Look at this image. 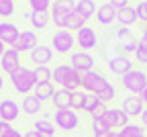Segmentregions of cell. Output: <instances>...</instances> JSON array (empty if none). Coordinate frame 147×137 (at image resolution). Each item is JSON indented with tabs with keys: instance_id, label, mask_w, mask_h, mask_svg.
Listing matches in <instances>:
<instances>
[{
	"instance_id": "ee69618b",
	"label": "cell",
	"mask_w": 147,
	"mask_h": 137,
	"mask_svg": "<svg viewBox=\"0 0 147 137\" xmlns=\"http://www.w3.org/2000/svg\"><path fill=\"white\" fill-rule=\"evenodd\" d=\"M139 98L143 100V104H147V86H145V88H143V92L139 94Z\"/></svg>"
},
{
	"instance_id": "74e56055",
	"label": "cell",
	"mask_w": 147,
	"mask_h": 137,
	"mask_svg": "<svg viewBox=\"0 0 147 137\" xmlns=\"http://www.w3.org/2000/svg\"><path fill=\"white\" fill-rule=\"evenodd\" d=\"M106 111H108V109H106V104H104V102H100L94 111L90 113V117H92V119H98V117H104V113H106Z\"/></svg>"
},
{
	"instance_id": "4dcf8cb0",
	"label": "cell",
	"mask_w": 147,
	"mask_h": 137,
	"mask_svg": "<svg viewBox=\"0 0 147 137\" xmlns=\"http://www.w3.org/2000/svg\"><path fill=\"white\" fill-rule=\"evenodd\" d=\"M92 131L94 133H106V131H113V129H110V125L104 117H98V119H92Z\"/></svg>"
},
{
	"instance_id": "8fae6325",
	"label": "cell",
	"mask_w": 147,
	"mask_h": 137,
	"mask_svg": "<svg viewBox=\"0 0 147 137\" xmlns=\"http://www.w3.org/2000/svg\"><path fill=\"white\" fill-rule=\"evenodd\" d=\"M0 68L6 74L14 72L16 68H21V51H16L14 47H6V51L0 57Z\"/></svg>"
},
{
	"instance_id": "277c9868",
	"label": "cell",
	"mask_w": 147,
	"mask_h": 137,
	"mask_svg": "<svg viewBox=\"0 0 147 137\" xmlns=\"http://www.w3.org/2000/svg\"><path fill=\"white\" fill-rule=\"evenodd\" d=\"M74 45H76V35H74L71 31L67 29H57L55 31V35L51 37V49L53 53H69L74 49Z\"/></svg>"
},
{
	"instance_id": "f6af8a7d",
	"label": "cell",
	"mask_w": 147,
	"mask_h": 137,
	"mask_svg": "<svg viewBox=\"0 0 147 137\" xmlns=\"http://www.w3.org/2000/svg\"><path fill=\"white\" fill-rule=\"evenodd\" d=\"M141 123H143V127H147V109L141 113Z\"/></svg>"
},
{
	"instance_id": "d6986e66",
	"label": "cell",
	"mask_w": 147,
	"mask_h": 137,
	"mask_svg": "<svg viewBox=\"0 0 147 137\" xmlns=\"http://www.w3.org/2000/svg\"><path fill=\"white\" fill-rule=\"evenodd\" d=\"M25 18L31 23V27H33L35 31H41V29H45V27L49 25V21H51V12H49V10H47V12L31 10V14H25Z\"/></svg>"
},
{
	"instance_id": "30bf717a",
	"label": "cell",
	"mask_w": 147,
	"mask_h": 137,
	"mask_svg": "<svg viewBox=\"0 0 147 137\" xmlns=\"http://www.w3.org/2000/svg\"><path fill=\"white\" fill-rule=\"evenodd\" d=\"M21 117V104L16 100H10V98H4L0 100V121H6V123H12Z\"/></svg>"
},
{
	"instance_id": "cb8c5ba5",
	"label": "cell",
	"mask_w": 147,
	"mask_h": 137,
	"mask_svg": "<svg viewBox=\"0 0 147 137\" xmlns=\"http://www.w3.org/2000/svg\"><path fill=\"white\" fill-rule=\"evenodd\" d=\"M33 76L37 84H49L53 82V70L47 66H35L33 68Z\"/></svg>"
},
{
	"instance_id": "4fadbf2b",
	"label": "cell",
	"mask_w": 147,
	"mask_h": 137,
	"mask_svg": "<svg viewBox=\"0 0 147 137\" xmlns=\"http://www.w3.org/2000/svg\"><path fill=\"white\" fill-rule=\"evenodd\" d=\"M18 35H21V29H18L14 23H8V21L0 23V41H2L4 45L14 47L16 39H18Z\"/></svg>"
},
{
	"instance_id": "d6a6232c",
	"label": "cell",
	"mask_w": 147,
	"mask_h": 137,
	"mask_svg": "<svg viewBox=\"0 0 147 137\" xmlns=\"http://www.w3.org/2000/svg\"><path fill=\"white\" fill-rule=\"evenodd\" d=\"M31 4V10H37V12H47L51 8V0H29Z\"/></svg>"
},
{
	"instance_id": "7dc6e473",
	"label": "cell",
	"mask_w": 147,
	"mask_h": 137,
	"mask_svg": "<svg viewBox=\"0 0 147 137\" xmlns=\"http://www.w3.org/2000/svg\"><path fill=\"white\" fill-rule=\"evenodd\" d=\"M2 88H4V76L0 74V90H2Z\"/></svg>"
},
{
	"instance_id": "7c38bea8",
	"label": "cell",
	"mask_w": 147,
	"mask_h": 137,
	"mask_svg": "<svg viewBox=\"0 0 147 137\" xmlns=\"http://www.w3.org/2000/svg\"><path fill=\"white\" fill-rule=\"evenodd\" d=\"M104 119L108 121V125H110V129H123V127H127L129 123V119H131V117H129L123 109H108L106 113H104Z\"/></svg>"
},
{
	"instance_id": "60d3db41",
	"label": "cell",
	"mask_w": 147,
	"mask_h": 137,
	"mask_svg": "<svg viewBox=\"0 0 147 137\" xmlns=\"http://www.w3.org/2000/svg\"><path fill=\"white\" fill-rule=\"evenodd\" d=\"M23 137H43L39 131H35V129H31V131H27V133H23Z\"/></svg>"
},
{
	"instance_id": "7bdbcfd3",
	"label": "cell",
	"mask_w": 147,
	"mask_h": 137,
	"mask_svg": "<svg viewBox=\"0 0 147 137\" xmlns=\"http://www.w3.org/2000/svg\"><path fill=\"white\" fill-rule=\"evenodd\" d=\"M4 137H23V133H18L16 129H10V131H8V133H6Z\"/></svg>"
},
{
	"instance_id": "4316f807",
	"label": "cell",
	"mask_w": 147,
	"mask_h": 137,
	"mask_svg": "<svg viewBox=\"0 0 147 137\" xmlns=\"http://www.w3.org/2000/svg\"><path fill=\"white\" fill-rule=\"evenodd\" d=\"M145 135V127L143 125H135V123H129L127 127L119 129L117 137H143Z\"/></svg>"
},
{
	"instance_id": "9c48e42d",
	"label": "cell",
	"mask_w": 147,
	"mask_h": 137,
	"mask_svg": "<svg viewBox=\"0 0 147 137\" xmlns=\"http://www.w3.org/2000/svg\"><path fill=\"white\" fill-rule=\"evenodd\" d=\"M69 66L76 68L80 74L90 72V70H94V57H92L88 51H74L71 57H69Z\"/></svg>"
},
{
	"instance_id": "52a82bcc",
	"label": "cell",
	"mask_w": 147,
	"mask_h": 137,
	"mask_svg": "<svg viewBox=\"0 0 147 137\" xmlns=\"http://www.w3.org/2000/svg\"><path fill=\"white\" fill-rule=\"evenodd\" d=\"M53 123L57 129H63V131H74L78 125H80V117L74 109H59L55 111L53 115Z\"/></svg>"
},
{
	"instance_id": "7402d4cb",
	"label": "cell",
	"mask_w": 147,
	"mask_h": 137,
	"mask_svg": "<svg viewBox=\"0 0 147 137\" xmlns=\"http://www.w3.org/2000/svg\"><path fill=\"white\" fill-rule=\"evenodd\" d=\"M41 100L39 98H37V96L35 94H27V96H23V100H21V111H25L27 115H37V113H39L41 111Z\"/></svg>"
},
{
	"instance_id": "bcb514c9",
	"label": "cell",
	"mask_w": 147,
	"mask_h": 137,
	"mask_svg": "<svg viewBox=\"0 0 147 137\" xmlns=\"http://www.w3.org/2000/svg\"><path fill=\"white\" fill-rule=\"evenodd\" d=\"M4 51H6V45H4L2 41H0V57H2V53H4Z\"/></svg>"
},
{
	"instance_id": "3957f363",
	"label": "cell",
	"mask_w": 147,
	"mask_h": 137,
	"mask_svg": "<svg viewBox=\"0 0 147 137\" xmlns=\"http://www.w3.org/2000/svg\"><path fill=\"white\" fill-rule=\"evenodd\" d=\"M76 4L78 0H53L51 2V21L57 25V29H63L65 25V16L71 14L76 10Z\"/></svg>"
},
{
	"instance_id": "2e32d148",
	"label": "cell",
	"mask_w": 147,
	"mask_h": 137,
	"mask_svg": "<svg viewBox=\"0 0 147 137\" xmlns=\"http://www.w3.org/2000/svg\"><path fill=\"white\" fill-rule=\"evenodd\" d=\"M29 57H31V62H33L35 66H47V64L53 60V49H51L49 45H37V47L29 53Z\"/></svg>"
},
{
	"instance_id": "484cf974",
	"label": "cell",
	"mask_w": 147,
	"mask_h": 137,
	"mask_svg": "<svg viewBox=\"0 0 147 137\" xmlns=\"http://www.w3.org/2000/svg\"><path fill=\"white\" fill-rule=\"evenodd\" d=\"M33 94H35L41 102H43V100H51L53 94H55V84H51V82H49V84H37L35 90H33Z\"/></svg>"
},
{
	"instance_id": "d4e9b609",
	"label": "cell",
	"mask_w": 147,
	"mask_h": 137,
	"mask_svg": "<svg viewBox=\"0 0 147 137\" xmlns=\"http://www.w3.org/2000/svg\"><path fill=\"white\" fill-rule=\"evenodd\" d=\"M33 129L39 131L43 137H55V129H57V127H55V123L49 121V119H37Z\"/></svg>"
},
{
	"instance_id": "ac0fdd59",
	"label": "cell",
	"mask_w": 147,
	"mask_h": 137,
	"mask_svg": "<svg viewBox=\"0 0 147 137\" xmlns=\"http://www.w3.org/2000/svg\"><path fill=\"white\" fill-rule=\"evenodd\" d=\"M117 8L113 6V4H108V2H104L102 6H98V10H96V21L102 25V27H108V25H113L115 21H117Z\"/></svg>"
},
{
	"instance_id": "d590c367",
	"label": "cell",
	"mask_w": 147,
	"mask_h": 137,
	"mask_svg": "<svg viewBox=\"0 0 147 137\" xmlns=\"http://www.w3.org/2000/svg\"><path fill=\"white\" fill-rule=\"evenodd\" d=\"M135 10H137V18H139V21L147 23V0H143V2H139Z\"/></svg>"
},
{
	"instance_id": "ffe728a7",
	"label": "cell",
	"mask_w": 147,
	"mask_h": 137,
	"mask_svg": "<svg viewBox=\"0 0 147 137\" xmlns=\"http://www.w3.org/2000/svg\"><path fill=\"white\" fill-rule=\"evenodd\" d=\"M51 102H53L55 111H59V109H71V92L69 90H63V88L55 90Z\"/></svg>"
},
{
	"instance_id": "5b68a950",
	"label": "cell",
	"mask_w": 147,
	"mask_h": 137,
	"mask_svg": "<svg viewBox=\"0 0 147 137\" xmlns=\"http://www.w3.org/2000/svg\"><path fill=\"white\" fill-rule=\"evenodd\" d=\"M110 82L106 80V78L100 74V72H96V70H90V72H84L82 74V82H80V88L82 90H86V92H90V94H98L104 86H108Z\"/></svg>"
},
{
	"instance_id": "1f68e13d",
	"label": "cell",
	"mask_w": 147,
	"mask_h": 137,
	"mask_svg": "<svg viewBox=\"0 0 147 137\" xmlns=\"http://www.w3.org/2000/svg\"><path fill=\"white\" fill-rule=\"evenodd\" d=\"M115 94H117L115 86H113V84H108V86H104V88H102V90H100V92H98L96 96H98V98H100V100H102V102L106 104L108 100H113V98H115Z\"/></svg>"
},
{
	"instance_id": "8992f818",
	"label": "cell",
	"mask_w": 147,
	"mask_h": 137,
	"mask_svg": "<svg viewBox=\"0 0 147 137\" xmlns=\"http://www.w3.org/2000/svg\"><path fill=\"white\" fill-rule=\"evenodd\" d=\"M147 86V76L141 72V70H131L123 76V88L129 92V94H141L143 88Z\"/></svg>"
},
{
	"instance_id": "5bb4252c",
	"label": "cell",
	"mask_w": 147,
	"mask_h": 137,
	"mask_svg": "<svg viewBox=\"0 0 147 137\" xmlns=\"http://www.w3.org/2000/svg\"><path fill=\"white\" fill-rule=\"evenodd\" d=\"M121 109H123L129 117H141V113L145 111V104H143V100L139 98L137 94H129V96H125V98H123Z\"/></svg>"
},
{
	"instance_id": "44dd1931",
	"label": "cell",
	"mask_w": 147,
	"mask_h": 137,
	"mask_svg": "<svg viewBox=\"0 0 147 137\" xmlns=\"http://www.w3.org/2000/svg\"><path fill=\"white\" fill-rule=\"evenodd\" d=\"M117 21L121 23V27H131V25H135L139 18H137V10L133 8V6H125V8H121L119 12H117Z\"/></svg>"
},
{
	"instance_id": "e575fe53",
	"label": "cell",
	"mask_w": 147,
	"mask_h": 137,
	"mask_svg": "<svg viewBox=\"0 0 147 137\" xmlns=\"http://www.w3.org/2000/svg\"><path fill=\"white\" fill-rule=\"evenodd\" d=\"M100 102H102V100L98 98L96 94H90V92H88V96H86V104H84V111H86V113H92V111H94Z\"/></svg>"
},
{
	"instance_id": "c3c4849f",
	"label": "cell",
	"mask_w": 147,
	"mask_h": 137,
	"mask_svg": "<svg viewBox=\"0 0 147 137\" xmlns=\"http://www.w3.org/2000/svg\"><path fill=\"white\" fill-rule=\"evenodd\" d=\"M143 33H145V35H147V27H145V31H143Z\"/></svg>"
},
{
	"instance_id": "f546056e",
	"label": "cell",
	"mask_w": 147,
	"mask_h": 137,
	"mask_svg": "<svg viewBox=\"0 0 147 137\" xmlns=\"http://www.w3.org/2000/svg\"><path fill=\"white\" fill-rule=\"evenodd\" d=\"M86 96H88L86 90H76V92H71V109H74V111H84Z\"/></svg>"
},
{
	"instance_id": "f1b7e54d",
	"label": "cell",
	"mask_w": 147,
	"mask_h": 137,
	"mask_svg": "<svg viewBox=\"0 0 147 137\" xmlns=\"http://www.w3.org/2000/svg\"><path fill=\"white\" fill-rule=\"evenodd\" d=\"M135 57L139 64H147V35L143 33L139 43H137V49H135Z\"/></svg>"
},
{
	"instance_id": "ba28073f",
	"label": "cell",
	"mask_w": 147,
	"mask_h": 137,
	"mask_svg": "<svg viewBox=\"0 0 147 137\" xmlns=\"http://www.w3.org/2000/svg\"><path fill=\"white\" fill-rule=\"evenodd\" d=\"M76 45L82 49V51H90L98 45V35L92 27H82L78 33H76Z\"/></svg>"
},
{
	"instance_id": "83f0119b",
	"label": "cell",
	"mask_w": 147,
	"mask_h": 137,
	"mask_svg": "<svg viewBox=\"0 0 147 137\" xmlns=\"http://www.w3.org/2000/svg\"><path fill=\"white\" fill-rule=\"evenodd\" d=\"M76 12H80L86 21L96 12V4H94V0H78V4H76Z\"/></svg>"
},
{
	"instance_id": "836d02e7",
	"label": "cell",
	"mask_w": 147,
	"mask_h": 137,
	"mask_svg": "<svg viewBox=\"0 0 147 137\" xmlns=\"http://www.w3.org/2000/svg\"><path fill=\"white\" fill-rule=\"evenodd\" d=\"M14 14V0H0V16Z\"/></svg>"
},
{
	"instance_id": "7a4b0ae2",
	"label": "cell",
	"mask_w": 147,
	"mask_h": 137,
	"mask_svg": "<svg viewBox=\"0 0 147 137\" xmlns=\"http://www.w3.org/2000/svg\"><path fill=\"white\" fill-rule=\"evenodd\" d=\"M8 78H10L14 90H16L18 94H23V96L33 94V90H35V86H37L35 76H33V70H29V68H25V66H21V68H16L14 72H10Z\"/></svg>"
},
{
	"instance_id": "6da1fadb",
	"label": "cell",
	"mask_w": 147,
	"mask_h": 137,
	"mask_svg": "<svg viewBox=\"0 0 147 137\" xmlns=\"http://www.w3.org/2000/svg\"><path fill=\"white\" fill-rule=\"evenodd\" d=\"M80 82H82V74L69 64H59L53 68V84H59L63 90L76 92L80 90Z\"/></svg>"
},
{
	"instance_id": "603a6c76",
	"label": "cell",
	"mask_w": 147,
	"mask_h": 137,
	"mask_svg": "<svg viewBox=\"0 0 147 137\" xmlns=\"http://www.w3.org/2000/svg\"><path fill=\"white\" fill-rule=\"evenodd\" d=\"M82 27H86V18H84L80 12L74 10L71 14H67V16H65V25H63V29H67V31H71V33H74V31L78 33Z\"/></svg>"
},
{
	"instance_id": "f35d334b",
	"label": "cell",
	"mask_w": 147,
	"mask_h": 137,
	"mask_svg": "<svg viewBox=\"0 0 147 137\" xmlns=\"http://www.w3.org/2000/svg\"><path fill=\"white\" fill-rule=\"evenodd\" d=\"M108 4H113L117 10H121V8L129 6V0H108Z\"/></svg>"
},
{
	"instance_id": "8d00e7d4",
	"label": "cell",
	"mask_w": 147,
	"mask_h": 137,
	"mask_svg": "<svg viewBox=\"0 0 147 137\" xmlns=\"http://www.w3.org/2000/svg\"><path fill=\"white\" fill-rule=\"evenodd\" d=\"M117 37H119V41H127V39H131L133 35H131V29L129 27H121L117 31Z\"/></svg>"
},
{
	"instance_id": "ab89813d",
	"label": "cell",
	"mask_w": 147,
	"mask_h": 137,
	"mask_svg": "<svg viewBox=\"0 0 147 137\" xmlns=\"http://www.w3.org/2000/svg\"><path fill=\"white\" fill-rule=\"evenodd\" d=\"M12 129V125L10 123H6V121H0V137H4L8 131Z\"/></svg>"
},
{
	"instance_id": "b9f144b4",
	"label": "cell",
	"mask_w": 147,
	"mask_h": 137,
	"mask_svg": "<svg viewBox=\"0 0 147 137\" xmlns=\"http://www.w3.org/2000/svg\"><path fill=\"white\" fill-rule=\"evenodd\" d=\"M94 137H117L115 131H106V133H94Z\"/></svg>"
},
{
	"instance_id": "e0dca14e",
	"label": "cell",
	"mask_w": 147,
	"mask_h": 137,
	"mask_svg": "<svg viewBox=\"0 0 147 137\" xmlns=\"http://www.w3.org/2000/svg\"><path fill=\"white\" fill-rule=\"evenodd\" d=\"M133 70V62H131V57H121V55H117V57H113V60L108 62V72L110 74H117V76H125L127 72H131Z\"/></svg>"
},
{
	"instance_id": "9a60e30c",
	"label": "cell",
	"mask_w": 147,
	"mask_h": 137,
	"mask_svg": "<svg viewBox=\"0 0 147 137\" xmlns=\"http://www.w3.org/2000/svg\"><path fill=\"white\" fill-rule=\"evenodd\" d=\"M37 45H39V41H37V33L35 31H21V35H18L16 43H14V49L16 51H33Z\"/></svg>"
}]
</instances>
